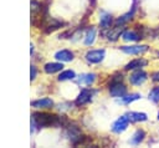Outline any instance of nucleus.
<instances>
[{
    "instance_id": "nucleus-20",
    "label": "nucleus",
    "mask_w": 159,
    "mask_h": 148,
    "mask_svg": "<svg viewBox=\"0 0 159 148\" xmlns=\"http://www.w3.org/2000/svg\"><path fill=\"white\" fill-rule=\"evenodd\" d=\"M144 138H145V132H144L143 129H137V131L133 133L132 138L129 139V143L137 146V144H140V143L144 141Z\"/></svg>"
},
{
    "instance_id": "nucleus-8",
    "label": "nucleus",
    "mask_w": 159,
    "mask_h": 148,
    "mask_svg": "<svg viewBox=\"0 0 159 148\" xmlns=\"http://www.w3.org/2000/svg\"><path fill=\"white\" fill-rule=\"evenodd\" d=\"M66 134H67V137L71 139V142L73 144H77V143L82 142V137L83 136H82V133H81V131L78 129L77 126H68Z\"/></svg>"
},
{
    "instance_id": "nucleus-1",
    "label": "nucleus",
    "mask_w": 159,
    "mask_h": 148,
    "mask_svg": "<svg viewBox=\"0 0 159 148\" xmlns=\"http://www.w3.org/2000/svg\"><path fill=\"white\" fill-rule=\"evenodd\" d=\"M65 119L60 116L56 114H50V113H43V112H39V113H34L31 117V123L32 127H37V128H42V127H58V126H63L65 124Z\"/></svg>"
},
{
    "instance_id": "nucleus-15",
    "label": "nucleus",
    "mask_w": 159,
    "mask_h": 148,
    "mask_svg": "<svg viewBox=\"0 0 159 148\" xmlns=\"http://www.w3.org/2000/svg\"><path fill=\"white\" fill-rule=\"evenodd\" d=\"M55 58L57 61H61V62H70L75 58V55L70 50H60L55 53Z\"/></svg>"
},
{
    "instance_id": "nucleus-14",
    "label": "nucleus",
    "mask_w": 159,
    "mask_h": 148,
    "mask_svg": "<svg viewBox=\"0 0 159 148\" xmlns=\"http://www.w3.org/2000/svg\"><path fill=\"white\" fill-rule=\"evenodd\" d=\"M113 22V19H112V15L107 11H102L101 12V16H99V25H101V29L103 31H107L108 29H111V25Z\"/></svg>"
},
{
    "instance_id": "nucleus-23",
    "label": "nucleus",
    "mask_w": 159,
    "mask_h": 148,
    "mask_svg": "<svg viewBox=\"0 0 159 148\" xmlns=\"http://www.w3.org/2000/svg\"><path fill=\"white\" fill-rule=\"evenodd\" d=\"M76 77V73L75 71L72 70H66L63 72H61L58 75V81H68V80H73Z\"/></svg>"
},
{
    "instance_id": "nucleus-7",
    "label": "nucleus",
    "mask_w": 159,
    "mask_h": 148,
    "mask_svg": "<svg viewBox=\"0 0 159 148\" xmlns=\"http://www.w3.org/2000/svg\"><path fill=\"white\" fill-rule=\"evenodd\" d=\"M148 45H130V46H120V50L128 55H142L148 51Z\"/></svg>"
},
{
    "instance_id": "nucleus-10",
    "label": "nucleus",
    "mask_w": 159,
    "mask_h": 148,
    "mask_svg": "<svg viewBox=\"0 0 159 148\" xmlns=\"http://www.w3.org/2000/svg\"><path fill=\"white\" fill-rule=\"evenodd\" d=\"M148 65V61L143 57H139V58H134L130 62H128L124 67L125 71H134V70H139V68H143Z\"/></svg>"
},
{
    "instance_id": "nucleus-16",
    "label": "nucleus",
    "mask_w": 159,
    "mask_h": 148,
    "mask_svg": "<svg viewBox=\"0 0 159 148\" xmlns=\"http://www.w3.org/2000/svg\"><path fill=\"white\" fill-rule=\"evenodd\" d=\"M62 68H63L62 62H48V63H46V65L43 66L45 72L48 73V75L60 72V71H62Z\"/></svg>"
},
{
    "instance_id": "nucleus-26",
    "label": "nucleus",
    "mask_w": 159,
    "mask_h": 148,
    "mask_svg": "<svg viewBox=\"0 0 159 148\" xmlns=\"http://www.w3.org/2000/svg\"><path fill=\"white\" fill-rule=\"evenodd\" d=\"M152 81L153 82H159V71L152 73Z\"/></svg>"
},
{
    "instance_id": "nucleus-12",
    "label": "nucleus",
    "mask_w": 159,
    "mask_h": 148,
    "mask_svg": "<svg viewBox=\"0 0 159 148\" xmlns=\"http://www.w3.org/2000/svg\"><path fill=\"white\" fill-rule=\"evenodd\" d=\"M122 39L127 42H137V41L142 40L143 36L137 30H124L122 34Z\"/></svg>"
},
{
    "instance_id": "nucleus-6",
    "label": "nucleus",
    "mask_w": 159,
    "mask_h": 148,
    "mask_svg": "<svg viewBox=\"0 0 159 148\" xmlns=\"http://www.w3.org/2000/svg\"><path fill=\"white\" fill-rule=\"evenodd\" d=\"M147 78H148V73L142 68H139V70H134V72L129 76V82L133 86H140L147 81Z\"/></svg>"
},
{
    "instance_id": "nucleus-5",
    "label": "nucleus",
    "mask_w": 159,
    "mask_h": 148,
    "mask_svg": "<svg viewBox=\"0 0 159 148\" xmlns=\"http://www.w3.org/2000/svg\"><path fill=\"white\" fill-rule=\"evenodd\" d=\"M129 123H130V119H129L128 116H120V117H119L117 121H114V123L112 124V132H114V133H117V134L123 133V132L128 128Z\"/></svg>"
},
{
    "instance_id": "nucleus-18",
    "label": "nucleus",
    "mask_w": 159,
    "mask_h": 148,
    "mask_svg": "<svg viewBox=\"0 0 159 148\" xmlns=\"http://www.w3.org/2000/svg\"><path fill=\"white\" fill-rule=\"evenodd\" d=\"M31 106L35 108H51L53 106V101L51 98H40L32 101Z\"/></svg>"
},
{
    "instance_id": "nucleus-25",
    "label": "nucleus",
    "mask_w": 159,
    "mask_h": 148,
    "mask_svg": "<svg viewBox=\"0 0 159 148\" xmlns=\"http://www.w3.org/2000/svg\"><path fill=\"white\" fill-rule=\"evenodd\" d=\"M36 73H37L36 67H35L34 65H31V67H30V80H31V81H34V80L36 78Z\"/></svg>"
},
{
    "instance_id": "nucleus-24",
    "label": "nucleus",
    "mask_w": 159,
    "mask_h": 148,
    "mask_svg": "<svg viewBox=\"0 0 159 148\" xmlns=\"http://www.w3.org/2000/svg\"><path fill=\"white\" fill-rule=\"evenodd\" d=\"M149 99H152L153 102H159V86L154 87L149 92Z\"/></svg>"
},
{
    "instance_id": "nucleus-17",
    "label": "nucleus",
    "mask_w": 159,
    "mask_h": 148,
    "mask_svg": "<svg viewBox=\"0 0 159 148\" xmlns=\"http://www.w3.org/2000/svg\"><path fill=\"white\" fill-rule=\"evenodd\" d=\"M96 80V75L94 73H82L77 77V83L78 85H84V86H89L94 82Z\"/></svg>"
},
{
    "instance_id": "nucleus-2",
    "label": "nucleus",
    "mask_w": 159,
    "mask_h": 148,
    "mask_svg": "<svg viewBox=\"0 0 159 148\" xmlns=\"http://www.w3.org/2000/svg\"><path fill=\"white\" fill-rule=\"evenodd\" d=\"M104 55H106V51H104L103 49L89 50V51H87L84 58H86V61L89 62V63H99V62L103 61Z\"/></svg>"
},
{
    "instance_id": "nucleus-27",
    "label": "nucleus",
    "mask_w": 159,
    "mask_h": 148,
    "mask_svg": "<svg viewBox=\"0 0 159 148\" xmlns=\"http://www.w3.org/2000/svg\"><path fill=\"white\" fill-rule=\"evenodd\" d=\"M158 119H159V112H158Z\"/></svg>"
},
{
    "instance_id": "nucleus-3",
    "label": "nucleus",
    "mask_w": 159,
    "mask_h": 148,
    "mask_svg": "<svg viewBox=\"0 0 159 148\" xmlns=\"http://www.w3.org/2000/svg\"><path fill=\"white\" fill-rule=\"evenodd\" d=\"M108 87H109V93H111L112 97H122L127 93V87L123 85L122 81L109 82Z\"/></svg>"
},
{
    "instance_id": "nucleus-9",
    "label": "nucleus",
    "mask_w": 159,
    "mask_h": 148,
    "mask_svg": "<svg viewBox=\"0 0 159 148\" xmlns=\"http://www.w3.org/2000/svg\"><path fill=\"white\" fill-rule=\"evenodd\" d=\"M124 30H125V29L123 27V25H120V26H119V25H116L114 27L108 29L104 35H106V37H107L109 41H117V40L120 37V35L123 34Z\"/></svg>"
},
{
    "instance_id": "nucleus-13",
    "label": "nucleus",
    "mask_w": 159,
    "mask_h": 148,
    "mask_svg": "<svg viewBox=\"0 0 159 148\" xmlns=\"http://www.w3.org/2000/svg\"><path fill=\"white\" fill-rule=\"evenodd\" d=\"M62 25H63V22L60 21V20H57V19H48V20H46V21L43 22L42 26H43V31H45L46 34H50V32H52V31L60 29Z\"/></svg>"
},
{
    "instance_id": "nucleus-19",
    "label": "nucleus",
    "mask_w": 159,
    "mask_h": 148,
    "mask_svg": "<svg viewBox=\"0 0 159 148\" xmlns=\"http://www.w3.org/2000/svg\"><path fill=\"white\" fill-rule=\"evenodd\" d=\"M94 40H96V29L93 26H91L89 29H87V31L84 34L83 42H84L86 46H91V45H93Z\"/></svg>"
},
{
    "instance_id": "nucleus-11",
    "label": "nucleus",
    "mask_w": 159,
    "mask_h": 148,
    "mask_svg": "<svg viewBox=\"0 0 159 148\" xmlns=\"http://www.w3.org/2000/svg\"><path fill=\"white\" fill-rule=\"evenodd\" d=\"M135 11H137V5H135V0H134V4H133V6H132V9H130L127 14H124V15H122V16L117 17V19H116V21H114V24H116V25H124V24L129 22V21L134 17Z\"/></svg>"
},
{
    "instance_id": "nucleus-4",
    "label": "nucleus",
    "mask_w": 159,
    "mask_h": 148,
    "mask_svg": "<svg viewBox=\"0 0 159 148\" xmlns=\"http://www.w3.org/2000/svg\"><path fill=\"white\" fill-rule=\"evenodd\" d=\"M94 93H96V91H93V90H91V88H83V90H81V92L78 93V96H77L75 103H76L77 106H84V104H87L88 102L92 101V97H93Z\"/></svg>"
},
{
    "instance_id": "nucleus-22",
    "label": "nucleus",
    "mask_w": 159,
    "mask_h": 148,
    "mask_svg": "<svg viewBox=\"0 0 159 148\" xmlns=\"http://www.w3.org/2000/svg\"><path fill=\"white\" fill-rule=\"evenodd\" d=\"M140 97H142V96H140L139 93H130V95H124V96H122V97H120L119 102H122V103H124V104H129V103H132V102H134V101L139 99Z\"/></svg>"
},
{
    "instance_id": "nucleus-21",
    "label": "nucleus",
    "mask_w": 159,
    "mask_h": 148,
    "mask_svg": "<svg viewBox=\"0 0 159 148\" xmlns=\"http://www.w3.org/2000/svg\"><path fill=\"white\" fill-rule=\"evenodd\" d=\"M130 119V122H144L148 119V116L143 112H129L127 114Z\"/></svg>"
}]
</instances>
